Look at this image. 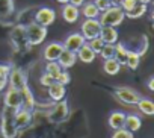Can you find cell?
Returning a JSON list of instances; mask_svg holds the SVG:
<instances>
[{"label":"cell","instance_id":"cell-41","mask_svg":"<svg viewBox=\"0 0 154 138\" xmlns=\"http://www.w3.org/2000/svg\"><path fill=\"white\" fill-rule=\"evenodd\" d=\"M56 2H59V3H62V5H65V3H68V0H56Z\"/></svg>","mask_w":154,"mask_h":138},{"label":"cell","instance_id":"cell-27","mask_svg":"<svg viewBox=\"0 0 154 138\" xmlns=\"http://www.w3.org/2000/svg\"><path fill=\"white\" fill-rule=\"evenodd\" d=\"M9 73H11V67L6 64H0V91H3L8 87Z\"/></svg>","mask_w":154,"mask_h":138},{"label":"cell","instance_id":"cell-30","mask_svg":"<svg viewBox=\"0 0 154 138\" xmlns=\"http://www.w3.org/2000/svg\"><path fill=\"white\" fill-rule=\"evenodd\" d=\"M103 59H109V58H113L115 56V44H104L98 53Z\"/></svg>","mask_w":154,"mask_h":138},{"label":"cell","instance_id":"cell-11","mask_svg":"<svg viewBox=\"0 0 154 138\" xmlns=\"http://www.w3.org/2000/svg\"><path fill=\"white\" fill-rule=\"evenodd\" d=\"M9 87L15 88V90H21L24 85H27V78H26V73L23 70H20V68H14V70H11L9 73Z\"/></svg>","mask_w":154,"mask_h":138},{"label":"cell","instance_id":"cell-32","mask_svg":"<svg viewBox=\"0 0 154 138\" xmlns=\"http://www.w3.org/2000/svg\"><path fill=\"white\" fill-rule=\"evenodd\" d=\"M110 138H134V135H133V132L127 130L125 127H121V129H116V130L112 133Z\"/></svg>","mask_w":154,"mask_h":138},{"label":"cell","instance_id":"cell-21","mask_svg":"<svg viewBox=\"0 0 154 138\" xmlns=\"http://www.w3.org/2000/svg\"><path fill=\"white\" fill-rule=\"evenodd\" d=\"M103 68L104 72L110 76L113 75H118L119 70H121V64L115 59V58H109V59H104V64H103Z\"/></svg>","mask_w":154,"mask_h":138},{"label":"cell","instance_id":"cell-18","mask_svg":"<svg viewBox=\"0 0 154 138\" xmlns=\"http://www.w3.org/2000/svg\"><path fill=\"white\" fill-rule=\"evenodd\" d=\"M124 121H125V114H124L122 111H113V112L109 115V126H110L113 130L124 127Z\"/></svg>","mask_w":154,"mask_h":138},{"label":"cell","instance_id":"cell-2","mask_svg":"<svg viewBox=\"0 0 154 138\" xmlns=\"http://www.w3.org/2000/svg\"><path fill=\"white\" fill-rule=\"evenodd\" d=\"M24 30H26L27 44H30V46H38V44H41V43L45 40V37H47V27L38 24L36 21L29 23V24L24 27Z\"/></svg>","mask_w":154,"mask_h":138},{"label":"cell","instance_id":"cell-16","mask_svg":"<svg viewBox=\"0 0 154 138\" xmlns=\"http://www.w3.org/2000/svg\"><path fill=\"white\" fill-rule=\"evenodd\" d=\"M100 38L104 44H115L118 41V30L113 26H101Z\"/></svg>","mask_w":154,"mask_h":138},{"label":"cell","instance_id":"cell-39","mask_svg":"<svg viewBox=\"0 0 154 138\" xmlns=\"http://www.w3.org/2000/svg\"><path fill=\"white\" fill-rule=\"evenodd\" d=\"M119 3H121V0H110V5L113 6H119Z\"/></svg>","mask_w":154,"mask_h":138},{"label":"cell","instance_id":"cell-7","mask_svg":"<svg viewBox=\"0 0 154 138\" xmlns=\"http://www.w3.org/2000/svg\"><path fill=\"white\" fill-rule=\"evenodd\" d=\"M3 102H5L6 108H12V109H17V108L23 106V97H21L20 90H15V88L9 87V90H6V93H5Z\"/></svg>","mask_w":154,"mask_h":138},{"label":"cell","instance_id":"cell-14","mask_svg":"<svg viewBox=\"0 0 154 138\" xmlns=\"http://www.w3.org/2000/svg\"><path fill=\"white\" fill-rule=\"evenodd\" d=\"M56 61H57V64L63 68V70H66V68H71V67L75 64L77 56H75V52H71V50L63 49V50L60 52L59 58H57Z\"/></svg>","mask_w":154,"mask_h":138},{"label":"cell","instance_id":"cell-6","mask_svg":"<svg viewBox=\"0 0 154 138\" xmlns=\"http://www.w3.org/2000/svg\"><path fill=\"white\" fill-rule=\"evenodd\" d=\"M115 96L122 102V103H127V105H136V102L140 99L139 93L131 90V88H127V87H119L115 90Z\"/></svg>","mask_w":154,"mask_h":138},{"label":"cell","instance_id":"cell-13","mask_svg":"<svg viewBox=\"0 0 154 138\" xmlns=\"http://www.w3.org/2000/svg\"><path fill=\"white\" fill-rule=\"evenodd\" d=\"M80 17V9L71 5V3H65L62 6V18L66 21V23H75Z\"/></svg>","mask_w":154,"mask_h":138},{"label":"cell","instance_id":"cell-25","mask_svg":"<svg viewBox=\"0 0 154 138\" xmlns=\"http://www.w3.org/2000/svg\"><path fill=\"white\" fill-rule=\"evenodd\" d=\"M127 53H128V49L124 46V44H121V43H115V59L121 64V65H125V59H127Z\"/></svg>","mask_w":154,"mask_h":138},{"label":"cell","instance_id":"cell-37","mask_svg":"<svg viewBox=\"0 0 154 138\" xmlns=\"http://www.w3.org/2000/svg\"><path fill=\"white\" fill-rule=\"evenodd\" d=\"M85 2H86V0H68V3H71V5H74L77 8H80Z\"/></svg>","mask_w":154,"mask_h":138},{"label":"cell","instance_id":"cell-12","mask_svg":"<svg viewBox=\"0 0 154 138\" xmlns=\"http://www.w3.org/2000/svg\"><path fill=\"white\" fill-rule=\"evenodd\" d=\"M62 50H63L62 43H56V41L48 43V44L45 46V49H44V59H45L47 62H48V61H56V59L59 58V55H60Z\"/></svg>","mask_w":154,"mask_h":138},{"label":"cell","instance_id":"cell-36","mask_svg":"<svg viewBox=\"0 0 154 138\" xmlns=\"http://www.w3.org/2000/svg\"><path fill=\"white\" fill-rule=\"evenodd\" d=\"M137 2L136 0H121V3H119V6L122 8V11L125 12V11H128V9H131L134 5H136Z\"/></svg>","mask_w":154,"mask_h":138},{"label":"cell","instance_id":"cell-17","mask_svg":"<svg viewBox=\"0 0 154 138\" xmlns=\"http://www.w3.org/2000/svg\"><path fill=\"white\" fill-rule=\"evenodd\" d=\"M75 56H77V59L79 61H82V62H85V64H91V62H94V59H95V53H94V50L88 46V43H85L79 50L75 52Z\"/></svg>","mask_w":154,"mask_h":138},{"label":"cell","instance_id":"cell-9","mask_svg":"<svg viewBox=\"0 0 154 138\" xmlns=\"http://www.w3.org/2000/svg\"><path fill=\"white\" fill-rule=\"evenodd\" d=\"M32 120V109L29 108H24V106H20L14 111V121H15V126L18 129H23L26 127Z\"/></svg>","mask_w":154,"mask_h":138},{"label":"cell","instance_id":"cell-10","mask_svg":"<svg viewBox=\"0 0 154 138\" xmlns=\"http://www.w3.org/2000/svg\"><path fill=\"white\" fill-rule=\"evenodd\" d=\"M68 115V103L65 100H59L56 102V105L51 108L50 114H48V118L54 123H59L62 120H65V117Z\"/></svg>","mask_w":154,"mask_h":138},{"label":"cell","instance_id":"cell-4","mask_svg":"<svg viewBox=\"0 0 154 138\" xmlns=\"http://www.w3.org/2000/svg\"><path fill=\"white\" fill-rule=\"evenodd\" d=\"M101 32V23L98 21V18H86L82 23V35L86 41L100 37Z\"/></svg>","mask_w":154,"mask_h":138},{"label":"cell","instance_id":"cell-26","mask_svg":"<svg viewBox=\"0 0 154 138\" xmlns=\"http://www.w3.org/2000/svg\"><path fill=\"white\" fill-rule=\"evenodd\" d=\"M14 12V0H0V18H6Z\"/></svg>","mask_w":154,"mask_h":138},{"label":"cell","instance_id":"cell-33","mask_svg":"<svg viewBox=\"0 0 154 138\" xmlns=\"http://www.w3.org/2000/svg\"><path fill=\"white\" fill-rule=\"evenodd\" d=\"M69 81H71V76H69V73L65 72V70H62V72L59 73V76L56 78V82H59V84H62V85H68Z\"/></svg>","mask_w":154,"mask_h":138},{"label":"cell","instance_id":"cell-23","mask_svg":"<svg viewBox=\"0 0 154 138\" xmlns=\"http://www.w3.org/2000/svg\"><path fill=\"white\" fill-rule=\"evenodd\" d=\"M139 111H142L145 115H154V103L149 100V99H145V97H140L137 102H136Z\"/></svg>","mask_w":154,"mask_h":138},{"label":"cell","instance_id":"cell-3","mask_svg":"<svg viewBox=\"0 0 154 138\" xmlns=\"http://www.w3.org/2000/svg\"><path fill=\"white\" fill-rule=\"evenodd\" d=\"M14 111L12 108H6L2 118V135L3 138H15L18 135V127L14 121Z\"/></svg>","mask_w":154,"mask_h":138},{"label":"cell","instance_id":"cell-28","mask_svg":"<svg viewBox=\"0 0 154 138\" xmlns=\"http://www.w3.org/2000/svg\"><path fill=\"white\" fill-rule=\"evenodd\" d=\"M140 64V55L137 52H133V50H128L127 53V59H125V65L131 70H136Z\"/></svg>","mask_w":154,"mask_h":138},{"label":"cell","instance_id":"cell-34","mask_svg":"<svg viewBox=\"0 0 154 138\" xmlns=\"http://www.w3.org/2000/svg\"><path fill=\"white\" fill-rule=\"evenodd\" d=\"M94 5L98 8L100 12H103L110 6V0H94Z\"/></svg>","mask_w":154,"mask_h":138},{"label":"cell","instance_id":"cell-29","mask_svg":"<svg viewBox=\"0 0 154 138\" xmlns=\"http://www.w3.org/2000/svg\"><path fill=\"white\" fill-rule=\"evenodd\" d=\"M62 70H63V68L57 64V61H48L47 65H45V73L50 75L54 81H56V78L59 76V73H60Z\"/></svg>","mask_w":154,"mask_h":138},{"label":"cell","instance_id":"cell-15","mask_svg":"<svg viewBox=\"0 0 154 138\" xmlns=\"http://www.w3.org/2000/svg\"><path fill=\"white\" fill-rule=\"evenodd\" d=\"M48 88V97L53 100V102H59V100H63L65 99V94H66V88L65 85L59 84V82H53Z\"/></svg>","mask_w":154,"mask_h":138},{"label":"cell","instance_id":"cell-35","mask_svg":"<svg viewBox=\"0 0 154 138\" xmlns=\"http://www.w3.org/2000/svg\"><path fill=\"white\" fill-rule=\"evenodd\" d=\"M53 82H54V79H53L50 75H47V73H44V75L41 76V79H39V84H41L42 87H50Z\"/></svg>","mask_w":154,"mask_h":138},{"label":"cell","instance_id":"cell-1","mask_svg":"<svg viewBox=\"0 0 154 138\" xmlns=\"http://www.w3.org/2000/svg\"><path fill=\"white\" fill-rule=\"evenodd\" d=\"M124 18H125V14H124L122 8L113 6V5H110L106 11L100 12V15H98V21L101 23V26H113V27L119 26L124 21Z\"/></svg>","mask_w":154,"mask_h":138},{"label":"cell","instance_id":"cell-31","mask_svg":"<svg viewBox=\"0 0 154 138\" xmlns=\"http://www.w3.org/2000/svg\"><path fill=\"white\" fill-rule=\"evenodd\" d=\"M88 46L94 50V53H95V55H98V53H100V50H101V47L104 46V43H103V40H101L100 37H97V38L89 40V41H88Z\"/></svg>","mask_w":154,"mask_h":138},{"label":"cell","instance_id":"cell-19","mask_svg":"<svg viewBox=\"0 0 154 138\" xmlns=\"http://www.w3.org/2000/svg\"><path fill=\"white\" fill-rule=\"evenodd\" d=\"M124 127H125L127 130H130V132H137V130L142 127V120H140L137 115H134V114H130V115L125 114Z\"/></svg>","mask_w":154,"mask_h":138},{"label":"cell","instance_id":"cell-8","mask_svg":"<svg viewBox=\"0 0 154 138\" xmlns=\"http://www.w3.org/2000/svg\"><path fill=\"white\" fill-rule=\"evenodd\" d=\"M86 43V40L83 38V35L82 34H79V32H74V34H69L65 40H63V43H62V46H63V49H66V50H71V52H77L83 44Z\"/></svg>","mask_w":154,"mask_h":138},{"label":"cell","instance_id":"cell-20","mask_svg":"<svg viewBox=\"0 0 154 138\" xmlns=\"http://www.w3.org/2000/svg\"><path fill=\"white\" fill-rule=\"evenodd\" d=\"M82 15L85 18H98L100 11L98 8L94 5V2H85L82 5Z\"/></svg>","mask_w":154,"mask_h":138},{"label":"cell","instance_id":"cell-5","mask_svg":"<svg viewBox=\"0 0 154 138\" xmlns=\"http://www.w3.org/2000/svg\"><path fill=\"white\" fill-rule=\"evenodd\" d=\"M33 17H35V21H36L38 24L48 27L50 24L54 23V20H56V12H54V9L44 6V8H39V9L35 12Z\"/></svg>","mask_w":154,"mask_h":138},{"label":"cell","instance_id":"cell-24","mask_svg":"<svg viewBox=\"0 0 154 138\" xmlns=\"http://www.w3.org/2000/svg\"><path fill=\"white\" fill-rule=\"evenodd\" d=\"M20 93H21V97H23V106L32 109V108L35 106V99H33V96H32V93H30V88H29L27 85H24V87L20 90Z\"/></svg>","mask_w":154,"mask_h":138},{"label":"cell","instance_id":"cell-22","mask_svg":"<svg viewBox=\"0 0 154 138\" xmlns=\"http://www.w3.org/2000/svg\"><path fill=\"white\" fill-rule=\"evenodd\" d=\"M145 12H146V5H145V3H139V2H137L131 9L125 11L124 14H125V17H127V18H133V20H134V18H140Z\"/></svg>","mask_w":154,"mask_h":138},{"label":"cell","instance_id":"cell-40","mask_svg":"<svg viewBox=\"0 0 154 138\" xmlns=\"http://www.w3.org/2000/svg\"><path fill=\"white\" fill-rule=\"evenodd\" d=\"M136 2H139V3H145V5H148V3H151V0H136Z\"/></svg>","mask_w":154,"mask_h":138},{"label":"cell","instance_id":"cell-38","mask_svg":"<svg viewBox=\"0 0 154 138\" xmlns=\"http://www.w3.org/2000/svg\"><path fill=\"white\" fill-rule=\"evenodd\" d=\"M148 90L149 91H154V78L152 76L148 79Z\"/></svg>","mask_w":154,"mask_h":138}]
</instances>
